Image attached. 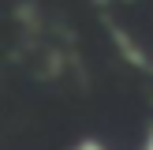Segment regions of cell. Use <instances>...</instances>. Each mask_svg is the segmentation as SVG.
Wrapping results in <instances>:
<instances>
[{
  "mask_svg": "<svg viewBox=\"0 0 153 150\" xmlns=\"http://www.w3.org/2000/svg\"><path fill=\"white\" fill-rule=\"evenodd\" d=\"M146 150H153V135H149V139H146Z\"/></svg>",
  "mask_w": 153,
  "mask_h": 150,
  "instance_id": "2",
  "label": "cell"
},
{
  "mask_svg": "<svg viewBox=\"0 0 153 150\" xmlns=\"http://www.w3.org/2000/svg\"><path fill=\"white\" fill-rule=\"evenodd\" d=\"M71 150H105V146H101L97 139H82V142H75Z\"/></svg>",
  "mask_w": 153,
  "mask_h": 150,
  "instance_id": "1",
  "label": "cell"
}]
</instances>
